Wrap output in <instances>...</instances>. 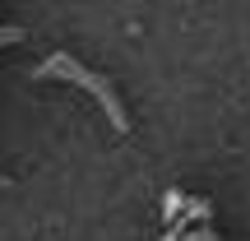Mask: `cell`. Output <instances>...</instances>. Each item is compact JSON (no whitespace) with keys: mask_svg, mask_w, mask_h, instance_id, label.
Returning a JSON list of instances; mask_svg holds the SVG:
<instances>
[{"mask_svg":"<svg viewBox=\"0 0 250 241\" xmlns=\"http://www.w3.org/2000/svg\"><path fill=\"white\" fill-rule=\"evenodd\" d=\"M46 74H65V79H70V84H79V88H88L93 98H98L102 107H107L111 125H116V130H130V116H125L121 98H116V93H111V84H107V79H98V74H93V70H83V65L74 61V56H51V61H46L42 70H37V79H46Z\"/></svg>","mask_w":250,"mask_h":241,"instance_id":"obj_1","label":"cell"}]
</instances>
